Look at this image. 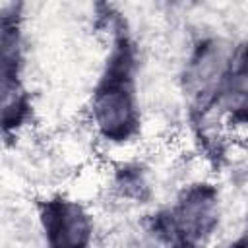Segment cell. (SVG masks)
<instances>
[{
    "label": "cell",
    "mask_w": 248,
    "mask_h": 248,
    "mask_svg": "<svg viewBox=\"0 0 248 248\" xmlns=\"http://www.w3.org/2000/svg\"><path fill=\"white\" fill-rule=\"evenodd\" d=\"M39 219L46 248H91L93 221L85 207L62 196L41 202Z\"/></svg>",
    "instance_id": "7a4b0ae2"
},
{
    "label": "cell",
    "mask_w": 248,
    "mask_h": 248,
    "mask_svg": "<svg viewBox=\"0 0 248 248\" xmlns=\"http://www.w3.org/2000/svg\"><path fill=\"white\" fill-rule=\"evenodd\" d=\"M231 248H246V238H244V234H240L236 240H232Z\"/></svg>",
    "instance_id": "3957f363"
},
{
    "label": "cell",
    "mask_w": 248,
    "mask_h": 248,
    "mask_svg": "<svg viewBox=\"0 0 248 248\" xmlns=\"http://www.w3.org/2000/svg\"><path fill=\"white\" fill-rule=\"evenodd\" d=\"M136 46L128 35L118 33L112 41L105 70L91 99V124L101 140L130 143L141 126L136 93Z\"/></svg>",
    "instance_id": "6da1fadb"
}]
</instances>
